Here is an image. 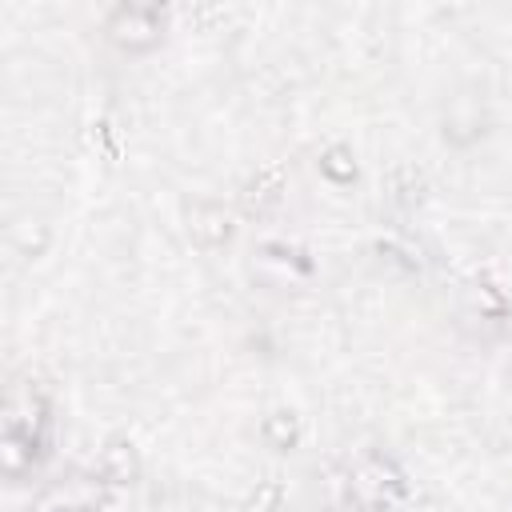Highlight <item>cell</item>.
I'll return each mask as SVG.
<instances>
[{
	"label": "cell",
	"instance_id": "3",
	"mask_svg": "<svg viewBox=\"0 0 512 512\" xmlns=\"http://www.w3.org/2000/svg\"><path fill=\"white\" fill-rule=\"evenodd\" d=\"M188 232H192V240H200L204 248H216V244H224V240L232 236V216H228L220 204L204 200V204H196V208L188 212Z\"/></svg>",
	"mask_w": 512,
	"mask_h": 512
},
{
	"label": "cell",
	"instance_id": "1",
	"mask_svg": "<svg viewBox=\"0 0 512 512\" xmlns=\"http://www.w3.org/2000/svg\"><path fill=\"white\" fill-rule=\"evenodd\" d=\"M160 28H164L160 12H156V8H140V4H120V8H112L108 20H104L108 40L120 44V48H128V52L152 48V44L160 40Z\"/></svg>",
	"mask_w": 512,
	"mask_h": 512
},
{
	"label": "cell",
	"instance_id": "4",
	"mask_svg": "<svg viewBox=\"0 0 512 512\" xmlns=\"http://www.w3.org/2000/svg\"><path fill=\"white\" fill-rule=\"evenodd\" d=\"M136 472H140V464H136L132 444L112 440V444L100 452V480H104V484H132Z\"/></svg>",
	"mask_w": 512,
	"mask_h": 512
},
{
	"label": "cell",
	"instance_id": "7",
	"mask_svg": "<svg viewBox=\"0 0 512 512\" xmlns=\"http://www.w3.org/2000/svg\"><path fill=\"white\" fill-rule=\"evenodd\" d=\"M296 436H300V428H296V416H292V412H272V416L264 420V440H268L276 452L292 448Z\"/></svg>",
	"mask_w": 512,
	"mask_h": 512
},
{
	"label": "cell",
	"instance_id": "5",
	"mask_svg": "<svg viewBox=\"0 0 512 512\" xmlns=\"http://www.w3.org/2000/svg\"><path fill=\"white\" fill-rule=\"evenodd\" d=\"M280 192H284V168H264V172H256L248 184H244V208L248 212H264V208H272L276 200H280Z\"/></svg>",
	"mask_w": 512,
	"mask_h": 512
},
{
	"label": "cell",
	"instance_id": "8",
	"mask_svg": "<svg viewBox=\"0 0 512 512\" xmlns=\"http://www.w3.org/2000/svg\"><path fill=\"white\" fill-rule=\"evenodd\" d=\"M320 172H324L328 180H336V184H348V180L356 176V164H352V152H348L344 144H336V148H328V152L320 156Z\"/></svg>",
	"mask_w": 512,
	"mask_h": 512
},
{
	"label": "cell",
	"instance_id": "9",
	"mask_svg": "<svg viewBox=\"0 0 512 512\" xmlns=\"http://www.w3.org/2000/svg\"><path fill=\"white\" fill-rule=\"evenodd\" d=\"M280 504V484H260V492L248 500V512H272Z\"/></svg>",
	"mask_w": 512,
	"mask_h": 512
},
{
	"label": "cell",
	"instance_id": "6",
	"mask_svg": "<svg viewBox=\"0 0 512 512\" xmlns=\"http://www.w3.org/2000/svg\"><path fill=\"white\" fill-rule=\"evenodd\" d=\"M356 492L376 496V500H388V492H400V476L384 460H372V464H364L356 472Z\"/></svg>",
	"mask_w": 512,
	"mask_h": 512
},
{
	"label": "cell",
	"instance_id": "2",
	"mask_svg": "<svg viewBox=\"0 0 512 512\" xmlns=\"http://www.w3.org/2000/svg\"><path fill=\"white\" fill-rule=\"evenodd\" d=\"M104 500V480H72L68 488H56L52 496L40 500L36 512H92Z\"/></svg>",
	"mask_w": 512,
	"mask_h": 512
}]
</instances>
